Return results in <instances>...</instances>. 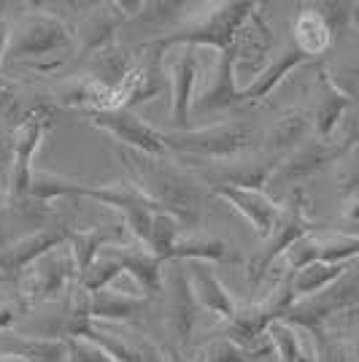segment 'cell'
<instances>
[{"mask_svg":"<svg viewBox=\"0 0 359 362\" xmlns=\"http://www.w3.org/2000/svg\"><path fill=\"white\" fill-rule=\"evenodd\" d=\"M300 327L289 325V322H273L268 330V344L276 354L278 362H311L308 357V349H305V341L300 335Z\"/></svg>","mask_w":359,"mask_h":362,"instance_id":"35","label":"cell"},{"mask_svg":"<svg viewBox=\"0 0 359 362\" xmlns=\"http://www.w3.org/2000/svg\"><path fill=\"white\" fill-rule=\"evenodd\" d=\"M119 160L127 170V179L160 211L173 214L184 227L200 225L208 195L189 170L179 168L170 157H149L127 149H119Z\"/></svg>","mask_w":359,"mask_h":362,"instance_id":"1","label":"cell"},{"mask_svg":"<svg viewBox=\"0 0 359 362\" xmlns=\"http://www.w3.org/2000/svg\"><path fill=\"white\" fill-rule=\"evenodd\" d=\"M76 46V30L54 11H25L16 22H11L6 60H44L60 57L62 52H71Z\"/></svg>","mask_w":359,"mask_h":362,"instance_id":"4","label":"cell"},{"mask_svg":"<svg viewBox=\"0 0 359 362\" xmlns=\"http://www.w3.org/2000/svg\"><path fill=\"white\" fill-rule=\"evenodd\" d=\"M122 273H124V268H122L119 257L114 255V243H108V246H103V252L92 259L90 268L78 276V289L84 295L100 292V289L111 287Z\"/></svg>","mask_w":359,"mask_h":362,"instance_id":"34","label":"cell"},{"mask_svg":"<svg viewBox=\"0 0 359 362\" xmlns=\"http://www.w3.org/2000/svg\"><path fill=\"white\" fill-rule=\"evenodd\" d=\"M359 308V259L351 262V268L324 292H319L308 300H298L286 311L284 322L295 325L300 330L316 332L322 325L335 314H346Z\"/></svg>","mask_w":359,"mask_h":362,"instance_id":"8","label":"cell"},{"mask_svg":"<svg viewBox=\"0 0 359 362\" xmlns=\"http://www.w3.org/2000/svg\"><path fill=\"white\" fill-rule=\"evenodd\" d=\"M81 197H90V200L100 203V206L114 209V211L122 216V222L127 225V230L135 235V241L149 246L151 222H154V214L160 211V209H157L130 179L108 181V184L90 181V184L84 187Z\"/></svg>","mask_w":359,"mask_h":362,"instance_id":"9","label":"cell"},{"mask_svg":"<svg viewBox=\"0 0 359 362\" xmlns=\"http://www.w3.org/2000/svg\"><path fill=\"white\" fill-rule=\"evenodd\" d=\"M327 78L338 87V90L343 92L346 98L357 106L359 103V52L354 54H348V57H341V60L329 62L322 68Z\"/></svg>","mask_w":359,"mask_h":362,"instance_id":"38","label":"cell"},{"mask_svg":"<svg viewBox=\"0 0 359 362\" xmlns=\"http://www.w3.org/2000/svg\"><path fill=\"white\" fill-rule=\"evenodd\" d=\"M73 279L78 281V271H76L73 255L65 243L60 249L44 255L38 262H33L30 268L16 279V284H19V295L25 298L28 305H38V303L60 300L71 289Z\"/></svg>","mask_w":359,"mask_h":362,"instance_id":"11","label":"cell"},{"mask_svg":"<svg viewBox=\"0 0 359 362\" xmlns=\"http://www.w3.org/2000/svg\"><path fill=\"white\" fill-rule=\"evenodd\" d=\"M343 157V151L338 149L335 141H322V138H308L302 146L286 154L284 160L278 163L276 173L270 184L273 187H289V184H302L305 179L316 176L319 170H324L327 165L338 163Z\"/></svg>","mask_w":359,"mask_h":362,"instance_id":"15","label":"cell"},{"mask_svg":"<svg viewBox=\"0 0 359 362\" xmlns=\"http://www.w3.org/2000/svg\"><path fill=\"white\" fill-rule=\"evenodd\" d=\"M0 362H22V360H16V357H3V354H0Z\"/></svg>","mask_w":359,"mask_h":362,"instance_id":"51","label":"cell"},{"mask_svg":"<svg viewBox=\"0 0 359 362\" xmlns=\"http://www.w3.org/2000/svg\"><path fill=\"white\" fill-rule=\"evenodd\" d=\"M138 60L135 68L130 71V76L124 78L119 90H117V108H130L141 106L146 100H154L157 95H163L167 87V78H165V52L151 44L138 46Z\"/></svg>","mask_w":359,"mask_h":362,"instance_id":"13","label":"cell"},{"mask_svg":"<svg viewBox=\"0 0 359 362\" xmlns=\"http://www.w3.org/2000/svg\"><path fill=\"white\" fill-rule=\"evenodd\" d=\"M295 292H292V281L289 279H278V287L268 292V298L249 305H238L235 317L225 325V338L235 341L238 346L254 351L259 357L270 354L273 349L268 344V330L273 322H281L286 311L295 305Z\"/></svg>","mask_w":359,"mask_h":362,"instance_id":"5","label":"cell"},{"mask_svg":"<svg viewBox=\"0 0 359 362\" xmlns=\"http://www.w3.org/2000/svg\"><path fill=\"white\" fill-rule=\"evenodd\" d=\"M181 8H189V3H146L143 14L138 16V22H151V25H167L176 22L181 16Z\"/></svg>","mask_w":359,"mask_h":362,"instance_id":"40","label":"cell"},{"mask_svg":"<svg viewBox=\"0 0 359 362\" xmlns=\"http://www.w3.org/2000/svg\"><path fill=\"white\" fill-rule=\"evenodd\" d=\"M0 200H6V184H0Z\"/></svg>","mask_w":359,"mask_h":362,"instance_id":"52","label":"cell"},{"mask_svg":"<svg viewBox=\"0 0 359 362\" xmlns=\"http://www.w3.org/2000/svg\"><path fill=\"white\" fill-rule=\"evenodd\" d=\"M308 138H314L311 111L308 108H286L265 133V154L276 157L281 163L286 154H292L298 146H302Z\"/></svg>","mask_w":359,"mask_h":362,"instance_id":"21","label":"cell"},{"mask_svg":"<svg viewBox=\"0 0 359 362\" xmlns=\"http://www.w3.org/2000/svg\"><path fill=\"white\" fill-rule=\"evenodd\" d=\"M338 165H341L338 181H341L343 195L348 197V195H354V192H359V149L346 151L343 157L338 160Z\"/></svg>","mask_w":359,"mask_h":362,"instance_id":"42","label":"cell"},{"mask_svg":"<svg viewBox=\"0 0 359 362\" xmlns=\"http://www.w3.org/2000/svg\"><path fill=\"white\" fill-rule=\"evenodd\" d=\"M0 281H3V279H0Z\"/></svg>","mask_w":359,"mask_h":362,"instance_id":"53","label":"cell"},{"mask_svg":"<svg viewBox=\"0 0 359 362\" xmlns=\"http://www.w3.org/2000/svg\"><path fill=\"white\" fill-rule=\"evenodd\" d=\"M308 62V57L300 52L298 46H284V49H278L273 57H270L254 76H252V81L246 84V87H240L243 92V103H259V100H265L270 92L276 90L281 81H284L289 74H295L298 68H302Z\"/></svg>","mask_w":359,"mask_h":362,"instance_id":"25","label":"cell"},{"mask_svg":"<svg viewBox=\"0 0 359 362\" xmlns=\"http://www.w3.org/2000/svg\"><path fill=\"white\" fill-rule=\"evenodd\" d=\"M314 341H316V362H348L343 344L338 338H332L329 332L316 330Z\"/></svg>","mask_w":359,"mask_h":362,"instance_id":"43","label":"cell"},{"mask_svg":"<svg viewBox=\"0 0 359 362\" xmlns=\"http://www.w3.org/2000/svg\"><path fill=\"white\" fill-rule=\"evenodd\" d=\"M167 154H184L211 163L235 160L257 141V130L249 119H230L208 127L189 130H163Z\"/></svg>","mask_w":359,"mask_h":362,"instance_id":"3","label":"cell"},{"mask_svg":"<svg viewBox=\"0 0 359 362\" xmlns=\"http://www.w3.org/2000/svg\"><path fill=\"white\" fill-rule=\"evenodd\" d=\"M187 265V276H189V284L195 292V300L203 311H208L211 317L230 322L238 311V300L230 295V289L219 281V276L213 273L208 262H184Z\"/></svg>","mask_w":359,"mask_h":362,"instance_id":"19","label":"cell"},{"mask_svg":"<svg viewBox=\"0 0 359 362\" xmlns=\"http://www.w3.org/2000/svg\"><path fill=\"white\" fill-rule=\"evenodd\" d=\"M90 122L103 130L105 136H111L122 149L138 151V154H149V157H170L165 146L163 130H157L154 124L143 122L130 108H108V111H92L87 114Z\"/></svg>","mask_w":359,"mask_h":362,"instance_id":"12","label":"cell"},{"mask_svg":"<svg viewBox=\"0 0 359 362\" xmlns=\"http://www.w3.org/2000/svg\"><path fill=\"white\" fill-rule=\"evenodd\" d=\"M332 141L338 144V149L343 151V154L351 149H359V103L351 106V111L346 114V119L341 122V127H338V133H335Z\"/></svg>","mask_w":359,"mask_h":362,"instance_id":"41","label":"cell"},{"mask_svg":"<svg viewBox=\"0 0 359 362\" xmlns=\"http://www.w3.org/2000/svg\"><path fill=\"white\" fill-rule=\"evenodd\" d=\"M71 230L65 227H38L22 238H14L0 252V279H19L22 273L38 262L44 255L68 243Z\"/></svg>","mask_w":359,"mask_h":362,"instance_id":"14","label":"cell"},{"mask_svg":"<svg viewBox=\"0 0 359 362\" xmlns=\"http://www.w3.org/2000/svg\"><path fill=\"white\" fill-rule=\"evenodd\" d=\"M189 360L192 362H252V360H259V354L238 346L235 341H230L225 335H219V338H211V341H206L200 349H195Z\"/></svg>","mask_w":359,"mask_h":362,"instance_id":"37","label":"cell"},{"mask_svg":"<svg viewBox=\"0 0 359 362\" xmlns=\"http://www.w3.org/2000/svg\"><path fill=\"white\" fill-rule=\"evenodd\" d=\"M278 168V160L276 157H252V160H225L219 163L216 168H211L206 173V179L211 181V187L216 184H227V187H240V189H262L270 184L273 173Z\"/></svg>","mask_w":359,"mask_h":362,"instance_id":"20","label":"cell"},{"mask_svg":"<svg viewBox=\"0 0 359 362\" xmlns=\"http://www.w3.org/2000/svg\"><path fill=\"white\" fill-rule=\"evenodd\" d=\"M311 6H314L316 14L324 19V25L335 35V41L351 28V3L348 0H319Z\"/></svg>","mask_w":359,"mask_h":362,"instance_id":"39","label":"cell"},{"mask_svg":"<svg viewBox=\"0 0 359 362\" xmlns=\"http://www.w3.org/2000/svg\"><path fill=\"white\" fill-rule=\"evenodd\" d=\"M235 57L233 52H219V60L211 71V78L197 92L192 114H211V111H227V108L243 103V92L235 81Z\"/></svg>","mask_w":359,"mask_h":362,"instance_id":"18","label":"cell"},{"mask_svg":"<svg viewBox=\"0 0 359 362\" xmlns=\"http://www.w3.org/2000/svg\"><path fill=\"white\" fill-rule=\"evenodd\" d=\"M165 362H192L189 360V354H184V351H179V349L173 346H165Z\"/></svg>","mask_w":359,"mask_h":362,"instance_id":"48","label":"cell"},{"mask_svg":"<svg viewBox=\"0 0 359 362\" xmlns=\"http://www.w3.org/2000/svg\"><path fill=\"white\" fill-rule=\"evenodd\" d=\"M0 354L22 362H71L68 338H41L28 332H0Z\"/></svg>","mask_w":359,"mask_h":362,"instance_id":"24","label":"cell"},{"mask_svg":"<svg viewBox=\"0 0 359 362\" xmlns=\"http://www.w3.org/2000/svg\"><path fill=\"white\" fill-rule=\"evenodd\" d=\"M351 106L354 103L319 68V74H316V100H314V108H311L314 136L322 138V141H332L335 133H338V127H341V122L346 119V114L351 111Z\"/></svg>","mask_w":359,"mask_h":362,"instance_id":"27","label":"cell"},{"mask_svg":"<svg viewBox=\"0 0 359 362\" xmlns=\"http://www.w3.org/2000/svg\"><path fill=\"white\" fill-rule=\"evenodd\" d=\"M341 225L338 227L341 233H348V235H357L359 238V192L346 197L343 211H341Z\"/></svg>","mask_w":359,"mask_h":362,"instance_id":"46","label":"cell"},{"mask_svg":"<svg viewBox=\"0 0 359 362\" xmlns=\"http://www.w3.org/2000/svg\"><path fill=\"white\" fill-rule=\"evenodd\" d=\"M8 33H11V22L0 14V65L6 62V49H8Z\"/></svg>","mask_w":359,"mask_h":362,"instance_id":"47","label":"cell"},{"mask_svg":"<svg viewBox=\"0 0 359 362\" xmlns=\"http://www.w3.org/2000/svg\"><path fill=\"white\" fill-rule=\"evenodd\" d=\"M149 308V298L138 292H122V289L105 287L100 292L87 295V319L100 325H122L141 317Z\"/></svg>","mask_w":359,"mask_h":362,"instance_id":"26","label":"cell"},{"mask_svg":"<svg viewBox=\"0 0 359 362\" xmlns=\"http://www.w3.org/2000/svg\"><path fill=\"white\" fill-rule=\"evenodd\" d=\"M170 268L165 271L163 279V325L167 335V346L179 349L187 354L189 338L195 330L197 311L200 305L195 300V292L187 276L184 262H167Z\"/></svg>","mask_w":359,"mask_h":362,"instance_id":"7","label":"cell"},{"mask_svg":"<svg viewBox=\"0 0 359 362\" xmlns=\"http://www.w3.org/2000/svg\"><path fill=\"white\" fill-rule=\"evenodd\" d=\"M8 243H11V235H8V227H6L3 222H0V252H3V249H6Z\"/></svg>","mask_w":359,"mask_h":362,"instance_id":"49","label":"cell"},{"mask_svg":"<svg viewBox=\"0 0 359 362\" xmlns=\"http://www.w3.org/2000/svg\"><path fill=\"white\" fill-rule=\"evenodd\" d=\"M71 344V362H117L111 354H105L100 346L84 338H68Z\"/></svg>","mask_w":359,"mask_h":362,"instance_id":"44","label":"cell"},{"mask_svg":"<svg viewBox=\"0 0 359 362\" xmlns=\"http://www.w3.org/2000/svg\"><path fill=\"white\" fill-rule=\"evenodd\" d=\"M108 243H119V230H105V227H87V230H71L68 249L76 259L78 276L92 265V259L103 252Z\"/></svg>","mask_w":359,"mask_h":362,"instance_id":"32","label":"cell"},{"mask_svg":"<svg viewBox=\"0 0 359 362\" xmlns=\"http://www.w3.org/2000/svg\"><path fill=\"white\" fill-rule=\"evenodd\" d=\"M262 6L252 0H225L208 6L203 14H195L189 19L179 22L173 30L163 33L157 38H151L146 44L157 49H216V52H230L240 28L259 11Z\"/></svg>","mask_w":359,"mask_h":362,"instance_id":"2","label":"cell"},{"mask_svg":"<svg viewBox=\"0 0 359 362\" xmlns=\"http://www.w3.org/2000/svg\"><path fill=\"white\" fill-rule=\"evenodd\" d=\"M49 111L35 108L30 114H25V119L16 124L14 133V157H11V170L6 179V203L8 206H25L30 200V181H33V160L35 151L41 146L49 127Z\"/></svg>","mask_w":359,"mask_h":362,"instance_id":"10","label":"cell"},{"mask_svg":"<svg viewBox=\"0 0 359 362\" xmlns=\"http://www.w3.org/2000/svg\"><path fill=\"white\" fill-rule=\"evenodd\" d=\"M114 255L119 257L124 273L135 281L138 295H163L165 262H160L143 243H114Z\"/></svg>","mask_w":359,"mask_h":362,"instance_id":"23","label":"cell"},{"mask_svg":"<svg viewBox=\"0 0 359 362\" xmlns=\"http://www.w3.org/2000/svg\"><path fill=\"white\" fill-rule=\"evenodd\" d=\"M211 192H213V197L225 200L230 209H235L262 241L273 233V227L281 216V203H276L262 189H240V187L216 184V187H211Z\"/></svg>","mask_w":359,"mask_h":362,"instance_id":"17","label":"cell"},{"mask_svg":"<svg viewBox=\"0 0 359 362\" xmlns=\"http://www.w3.org/2000/svg\"><path fill=\"white\" fill-rule=\"evenodd\" d=\"M238 252L219 238H203V235L184 238L181 235L170 262H208V265L213 262V265H219V262H238Z\"/></svg>","mask_w":359,"mask_h":362,"instance_id":"30","label":"cell"},{"mask_svg":"<svg viewBox=\"0 0 359 362\" xmlns=\"http://www.w3.org/2000/svg\"><path fill=\"white\" fill-rule=\"evenodd\" d=\"M135 60H138V54H133L122 41H114V44L103 46L100 52L87 57L81 76L98 81L105 90L117 92L124 84V78L130 76V71L135 68Z\"/></svg>","mask_w":359,"mask_h":362,"instance_id":"28","label":"cell"},{"mask_svg":"<svg viewBox=\"0 0 359 362\" xmlns=\"http://www.w3.org/2000/svg\"><path fill=\"white\" fill-rule=\"evenodd\" d=\"M351 28H357L359 30V0L351 3Z\"/></svg>","mask_w":359,"mask_h":362,"instance_id":"50","label":"cell"},{"mask_svg":"<svg viewBox=\"0 0 359 362\" xmlns=\"http://www.w3.org/2000/svg\"><path fill=\"white\" fill-rule=\"evenodd\" d=\"M130 19L122 14L117 0L114 3H103V6H95V11L81 19V25L76 28V41H78V54L81 57H90L95 52H100L103 46L119 41L117 33L122 25H127Z\"/></svg>","mask_w":359,"mask_h":362,"instance_id":"22","label":"cell"},{"mask_svg":"<svg viewBox=\"0 0 359 362\" xmlns=\"http://www.w3.org/2000/svg\"><path fill=\"white\" fill-rule=\"evenodd\" d=\"M90 181L81 179H71V176H62V173H54V170H33V181H30V197L38 200V203H54L60 197H81L84 187Z\"/></svg>","mask_w":359,"mask_h":362,"instance_id":"33","label":"cell"},{"mask_svg":"<svg viewBox=\"0 0 359 362\" xmlns=\"http://www.w3.org/2000/svg\"><path fill=\"white\" fill-rule=\"evenodd\" d=\"M348 268H351V262H314V265L298 271L289 279L292 281V292H295V300H308V298H314L319 292H324Z\"/></svg>","mask_w":359,"mask_h":362,"instance_id":"31","label":"cell"},{"mask_svg":"<svg viewBox=\"0 0 359 362\" xmlns=\"http://www.w3.org/2000/svg\"><path fill=\"white\" fill-rule=\"evenodd\" d=\"M30 305L16 292V298H0V332H8L19 319L25 317Z\"/></svg>","mask_w":359,"mask_h":362,"instance_id":"45","label":"cell"},{"mask_svg":"<svg viewBox=\"0 0 359 362\" xmlns=\"http://www.w3.org/2000/svg\"><path fill=\"white\" fill-rule=\"evenodd\" d=\"M170 122L176 124V130H189L192 119V106L197 98V84H200V57L195 49H179V54H173L170 68Z\"/></svg>","mask_w":359,"mask_h":362,"instance_id":"16","label":"cell"},{"mask_svg":"<svg viewBox=\"0 0 359 362\" xmlns=\"http://www.w3.org/2000/svg\"><path fill=\"white\" fill-rule=\"evenodd\" d=\"M314 230H319V225H316L314 219L308 216V211H305L302 195H300V192H292L289 200L281 203V216H278V222L273 227V233L262 241V249H257V255L252 257L249 265H246V279H249V284L257 287V284L278 265V259H281L302 235H308V233H314Z\"/></svg>","mask_w":359,"mask_h":362,"instance_id":"6","label":"cell"},{"mask_svg":"<svg viewBox=\"0 0 359 362\" xmlns=\"http://www.w3.org/2000/svg\"><path fill=\"white\" fill-rule=\"evenodd\" d=\"M292 38H295L292 46H298L308 60H316V57L327 54L329 46L335 44V35L329 33L324 19L316 14L311 3L308 6H300L298 16L292 22Z\"/></svg>","mask_w":359,"mask_h":362,"instance_id":"29","label":"cell"},{"mask_svg":"<svg viewBox=\"0 0 359 362\" xmlns=\"http://www.w3.org/2000/svg\"><path fill=\"white\" fill-rule=\"evenodd\" d=\"M181 222L167 211H157L154 214V222H151V235H149V249L151 255L157 257L160 262H170L173 259V252L181 241Z\"/></svg>","mask_w":359,"mask_h":362,"instance_id":"36","label":"cell"}]
</instances>
